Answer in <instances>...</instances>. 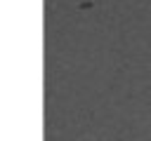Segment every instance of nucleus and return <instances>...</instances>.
<instances>
[]
</instances>
